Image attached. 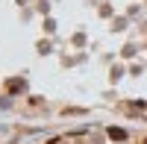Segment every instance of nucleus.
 Segmentation results:
<instances>
[{
  "instance_id": "1",
  "label": "nucleus",
  "mask_w": 147,
  "mask_h": 144,
  "mask_svg": "<svg viewBox=\"0 0 147 144\" xmlns=\"http://www.w3.org/2000/svg\"><path fill=\"white\" fill-rule=\"evenodd\" d=\"M109 135H112L115 141H124V138H127V133H124V129H115V127L109 129Z\"/></svg>"
}]
</instances>
